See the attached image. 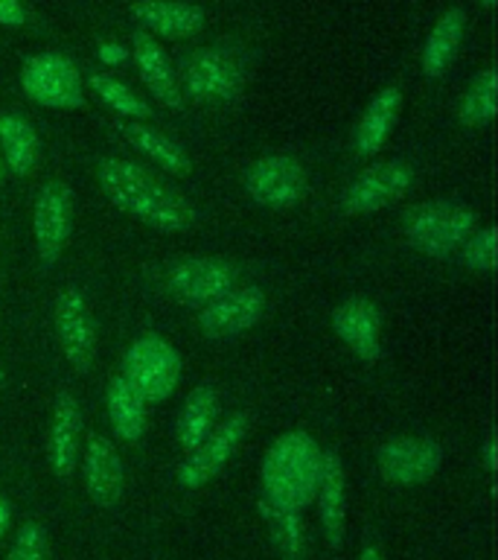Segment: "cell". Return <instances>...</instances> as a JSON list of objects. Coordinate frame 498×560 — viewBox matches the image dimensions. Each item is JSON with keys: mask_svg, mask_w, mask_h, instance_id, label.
<instances>
[{"mask_svg": "<svg viewBox=\"0 0 498 560\" xmlns=\"http://www.w3.org/2000/svg\"><path fill=\"white\" fill-rule=\"evenodd\" d=\"M96 178L111 205L161 234H183L195 225L190 201L166 187L146 166L131 164L126 158H103L96 166Z\"/></svg>", "mask_w": 498, "mask_h": 560, "instance_id": "1", "label": "cell"}, {"mask_svg": "<svg viewBox=\"0 0 498 560\" xmlns=\"http://www.w3.org/2000/svg\"><path fill=\"white\" fill-rule=\"evenodd\" d=\"M321 458L323 450L304 429L280 435L262 455V497L297 508V511L306 508L315 499V490H318Z\"/></svg>", "mask_w": 498, "mask_h": 560, "instance_id": "2", "label": "cell"}, {"mask_svg": "<svg viewBox=\"0 0 498 560\" xmlns=\"http://www.w3.org/2000/svg\"><path fill=\"white\" fill-rule=\"evenodd\" d=\"M478 228V210L458 199H435L417 205L405 219V240L426 257H449Z\"/></svg>", "mask_w": 498, "mask_h": 560, "instance_id": "3", "label": "cell"}, {"mask_svg": "<svg viewBox=\"0 0 498 560\" xmlns=\"http://www.w3.org/2000/svg\"><path fill=\"white\" fill-rule=\"evenodd\" d=\"M122 376L129 380L146 402H164L166 397H173L181 380V357L175 345L164 339V336H140L131 341V348L126 350L122 359Z\"/></svg>", "mask_w": 498, "mask_h": 560, "instance_id": "4", "label": "cell"}, {"mask_svg": "<svg viewBox=\"0 0 498 560\" xmlns=\"http://www.w3.org/2000/svg\"><path fill=\"white\" fill-rule=\"evenodd\" d=\"M178 82L199 103H230L245 88V68L234 50L204 47L181 61Z\"/></svg>", "mask_w": 498, "mask_h": 560, "instance_id": "5", "label": "cell"}, {"mask_svg": "<svg viewBox=\"0 0 498 560\" xmlns=\"http://www.w3.org/2000/svg\"><path fill=\"white\" fill-rule=\"evenodd\" d=\"M21 88L33 103L44 108H82V73L76 61L68 59L64 52H35L21 68Z\"/></svg>", "mask_w": 498, "mask_h": 560, "instance_id": "6", "label": "cell"}, {"mask_svg": "<svg viewBox=\"0 0 498 560\" xmlns=\"http://www.w3.org/2000/svg\"><path fill=\"white\" fill-rule=\"evenodd\" d=\"M248 429H251L248 411H234L225 420H218L213 432L183 455L181 467H178V485L183 490H199L216 479L218 472L225 470V464L234 458L239 444L248 438Z\"/></svg>", "mask_w": 498, "mask_h": 560, "instance_id": "7", "label": "cell"}, {"mask_svg": "<svg viewBox=\"0 0 498 560\" xmlns=\"http://www.w3.org/2000/svg\"><path fill=\"white\" fill-rule=\"evenodd\" d=\"M245 192L251 196L260 208L286 210L295 208L306 196L309 178L304 164L292 155H265L248 164L242 173Z\"/></svg>", "mask_w": 498, "mask_h": 560, "instance_id": "8", "label": "cell"}, {"mask_svg": "<svg viewBox=\"0 0 498 560\" xmlns=\"http://www.w3.org/2000/svg\"><path fill=\"white\" fill-rule=\"evenodd\" d=\"M239 271L218 257H183L166 269V289L183 306H204L236 287Z\"/></svg>", "mask_w": 498, "mask_h": 560, "instance_id": "9", "label": "cell"}, {"mask_svg": "<svg viewBox=\"0 0 498 560\" xmlns=\"http://www.w3.org/2000/svg\"><path fill=\"white\" fill-rule=\"evenodd\" d=\"M414 184V170L405 161H382L367 166L341 192V210L347 217H367L400 201Z\"/></svg>", "mask_w": 498, "mask_h": 560, "instance_id": "10", "label": "cell"}, {"mask_svg": "<svg viewBox=\"0 0 498 560\" xmlns=\"http://www.w3.org/2000/svg\"><path fill=\"white\" fill-rule=\"evenodd\" d=\"M440 464H443V450L435 438L426 435L391 438L376 450V467L382 479L400 488L423 485L440 470Z\"/></svg>", "mask_w": 498, "mask_h": 560, "instance_id": "11", "label": "cell"}, {"mask_svg": "<svg viewBox=\"0 0 498 560\" xmlns=\"http://www.w3.org/2000/svg\"><path fill=\"white\" fill-rule=\"evenodd\" d=\"M52 324H56V339L61 353L76 371H91L96 357V327L87 310L85 295L73 287H64L52 304Z\"/></svg>", "mask_w": 498, "mask_h": 560, "instance_id": "12", "label": "cell"}, {"mask_svg": "<svg viewBox=\"0 0 498 560\" xmlns=\"http://www.w3.org/2000/svg\"><path fill=\"white\" fill-rule=\"evenodd\" d=\"M73 231V192L68 184L47 182L35 192L33 234L44 266L59 260Z\"/></svg>", "mask_w": 498, "mask_h": 560, "instance_id": "13", "label": "cell"}, {"mask_svg": "<svg viewBox=\"0 0 498 560\" xmlns=\"http://www.w3.org/2000/svg\"><path fill=\"white\" fill-rule=\"evenodd\" d=\"M265 315V292L260 287H234L201 306L199 327L208 339H234L260 324Z\"/></svg>", "mask_w": 498, "mask_h": 560, "instance_id": "14", "label": "cell"}, {"mask_svg": "<svg viewBox=\"0 0 498 560\" xmlns=\"http://www.w3.org/2000/svg\"><path fill=\"white\" fill-rule=\"evenodd\" d=\"M332 330L361 362H376L382 357V313L370 298H344L332 310Z\"/></svg>", "mask_w": 498, "mask_h": 560, "instance_id": "15", "label": "cell"}, {"mask_svg": "<svg viewBox=\"0 0 498 560\" xmlns=\"http://www.w3.org/2000/svg\"><path fill=\"white\" fill-rule=\"evenodd\" d=\"M82 479L87 497L99 508H114L126 490V464L105 435H91L82 453Z\"/></svg>", "mask_w": 498, "mask_h": 560, "instance_id": "16", "label": "cell"}, {"mask_svg": "<svg viewBox=\"0 0 498 560\" xmlns=\"http://www.w3.org/2000/svg\"><path fill=\"white\" fill-rule=\"evenodd\" d=\"M79 444H82V409L73 394L61 392L52 402L50 435H47V462L59 479H70L76 472Z\"/></svg>", "mask_w": 498, "mask_h": 560, "instance_id": "17", "label": "cell"}, {"mask_svg": "<svg viewBox=\"0 0 498 560\" xmlns=\"http://www.w3.org/2000/svg\"><path fill=\"white\" fill-rule=\"evenodd\" d=\"M131 47H134V65L140 70L143 85L149 88V94L155 96L157 103L166 108H183V91L178 82V70H175L173 59L166 56V50L152 38L149 33L138 30L131 35Z\"/></svg>", "mask_w": 498, "mask_h": 560, "instance_id": "18", "label": "cell"}, {"mask_svg": "<svg viewBox=\"0 0 498 560\" xmlns=\"http://www.w3.org/2000/svg\"><path fill=\"white\" fill-rule=\"evenodd\" d=\"M315 499H318L323 537L332 549H341L344 528H347V476H344V462L335 450H323L321 479H318Z\"/></svg>", "mask_w": 498, "mask_h": 560, "instance_id": "19", "label": "cell"}, {"mask_svg": "<svg viewBox=\"0 0 498 560\" xmlns=\"http://www.w3.org/2000/svg\"><path fill=\"white\" fill-rule=\"evenodd\" d=\"M131 18L143 33L161 38H190L204 26V9L183 0H138L131 7Z\"/></svg>", "mask_w": 498, "mask_h": 560, "instance_id": "20", "label": "cell"}, {"mask_svg": "<svg viewBox=\"0 0 498 560\" xmlns=\"http://www.w3.org/2000/svg\"><path fill=\"white\" fill-rule=\"evenodd\" d=\"M402 112V91L400 88H384L367 103L356 131H353V149L356 155L374 158L382 152V147L391 138L396 117Z\"/></svg>", "mask_w": 498, "mask_h": 560, "instance_id": "21", "label": "cell"}, {"mask_svg": "<svg viewBox=\"0 0 498 560\" xmlns=\"http://www.w3.org/2000/svg\"><path fill=\"white\" fill-rule=\"evenodd\" d=\"M218 411H222V400H218V388L213 383L195 385L187 394L181 415H178V427H175L183 453H190L192 446H199L213 432V427L218 423Z\"/></svg>", "mask_w": 498, "mask_h": 560, "instance_id": "22", "label": "cell"}, {"mask_svg": "<svg viewBox=\"0 0 498 560\" xmlns=\"http://www.w3.org/2000/svg\"><path fill=\"white\" fill-rule=\"evenodd\" d=\"M38 152H42V140H38L33 122L26 120L24 114H0V158H3V166L9 173H33L35 164H38Z\"/></svg>", "mask_w": 498, "mask_h": 560, "instance_id": "23", "label": "cell"}, {"mask_svg": "<svg viewBox=\"0 0 498 560\" xmlns=\"http://www.w3.org/2000/svg\"><path fill=\"white\" fill-rule=\"evenodd\" d=\"M122 138L129 140L131 147L138 149L140 155L149 158L152 164H157L161 170L173 175H187L190 173V155L183 152L181 143H175L169 135H164L155 126H149V122H122L120 126Z\"/></svg>", "mask_w": 498, "mask_h": 560, "instance_id": "24", "label": "cell"}, {"mask_svg": "<svg viewBox=\"0 0 498 560\" xmlns=\"http://www.w3.org/2000/svg\"><path fill=\"white\" fill-rule=\"evenodd\" d=\"M108 418L120 441L138 444L146 432V400L122 374L108 383Z\"/></svg>", "mask_w": 498, "mask_h": 560, "instance_id": "25", "label": "cell"}, {"mask_svg": "<svg viewBox=\"0 0 498 560\" xmlns=\"http://www.w3.org/2000/svg\"><path fill=\"white\" fill-rule=\"evenodd\" d=\"M260 516L269 525L271 542L280 551L283 560H304L306 558V534L304 516L300 511L283 502H274L269 497H260Z\"/></svg>", "mask_w": 498, "mask_h": 560, "instance_id": "26", "label": "cell"}, {"mask_svg": "<svg viewBox=\"0 0 498 560\" xmlns=\"http://www.w3.org/2000/svg\"><path fill=\"white\" fill-rule=\"evenodd\" d=\"M463 30H466V15L463 9H449L440 21L435 24V30L428 33L426 47H423V73L428 79L443 77L449 65L458 56V47L463 42Z\"/></svg>", "mask_w": 498, "mask_h": 560, "instance_id": "27", "label": "cell"}, {"mask_svg": "<svg viewBox=\"0 0 498 560\" xmlns=\"http://www.w3.org/2000/svg\"><path fill=\"white\" fill-rule=\"evenodd\" d=\"M498 108V77L493 68H484L478 77L472 79L461 103V122L470 129L489 126Z\"/></svg>", "mask_w": 498, "mask_h": 560, "instance_id": "28", "label": "cell"}, {"mask_svg": "<svg viewBox=\"0 0 498 560\" xmlns=\"http://www.w3.org/2000/svg\"><path fill=\"white\" fill-rule=\"evenodd\" d=\"M87 85L94 88V94L103 100L111 112H117L120 117H129L134 122H146V117H152V108L143 96H138L126 82L108 77V73H91L87 77Z\"/></svg>", "mask_w": 498, "mask_h": 560, "instance_id": "29", "label": "cell"}, {"mask_svg": "<svg viewBox=\"0 0 498 560\" xmlns=\"http://www.w3.org/2000/svg\"><path fill=\"white\" fill-rule=\"evenodd\" d=\"M7 560H50V546H47V532H44V525H21L15 534V540L9 546Z\"/></svg>", "mask_w": 498, "mask_h": 560, "instance_id": "30", "label": "cell"}, {"mask_svg": "<svg viewBox=\"0 0 498 560\" xmlns=\"http://www.w3.org/2000/svg\"><path fill=\"white\" fill-rule=\"evenodd\" d=\"M466 269L489 271L496 266V228H475V234L463 243Z\"/></svg>", "mask_w": 498, "mask_h": 560, "instance_id": "31", "label": "cell"}, {"mask_svg": "<svg viewBox=\"0 0 498 560\" xmlns=\"http://www.w3.org/2000/svg\"><path fill=\"white\" fill-rule=\"evenodd\" d=\"M26 24V9L21 0H0V26L17 30Z\"/></svg>", "mask_w": 498, "mask_h": 560, "instance_id": "32", "label": "cell"}, {"mask_svg": "<svg viewBox=\"0 0 498 560\" xmlns=\"http://www.w3.org/2000/svg\"><path fill=\"white\" fill-rule=\"evenodd\" d=\"M9 523H12V505H9V499L0 493V537H7Z\"/></svg>", "mask_w": 498, "mask_h": 560, "instance_id": "33", "label": "cell"}, {"mask_svg": "<svg viewBox=\"0 0 498 560\" xmlns=\"http://www.w3.org/2000/svg\"><path fill=\"white\" fill-rule=\"evenodd\" d=\"M484 467L489 472H496V438L489 435L487 444H484Z\"/></svg>", "mask_w": 498, "mask_h": 560, "instance_id": "34", "label": "cell"}, {"mask_svg": "<svg viewBox=\"0 0 498 560\" xmlns=\"http://www.w3.org/2000/svg\"><path fill=\"white\" fill-rule=\"evenodd\" d=\"M99 56H103L105 61H120L122 56H126V50H120L117 44H103V47H99Z\"/></svg>", "mask_w": 498, "mask_h": 560, "instance_id": "35", "label": "cell"}, {"mask_svg": "<svg viewBox=\"0 0 498 560\" xmlns=\"http://www.w3.org/2000/svg\"><path fill=\"white\" fill-rule=\"evenodd\" d=\"M358 560H384V555L376 546H365V549L358 551Z\"/></svg>", "mask_w": 498, "mask_h": 560, "instance_id": "36", "label": "cell"}, {"mask_svg": "<svg viewBox=\"0 0 498 560\" xmlns=\"http://www.w3.org/2000/svg\"><path fill=\"white\" fill-rule=\"evenodd\" d=\"M481 3H484V7H487V9L496 7V0H481Z\"/></svg>", "mask_w": 498, "mask_h": 560, "instance_id": "37", "label": "cell"}, {"mask_svg": "<svg viewBox=\"0 0 498 560\" xmlns=\"http://www.w3.org/2000/svg\"><path fill=\"white\" fill-rule=\"evenodd\" d=\"M3 173H7V166H3V158H0V178H3Z\"/></svg>", "mask_w": 498, "mask_h": 560, "instance_id": "38", "label": "cell"}]
</instances>
